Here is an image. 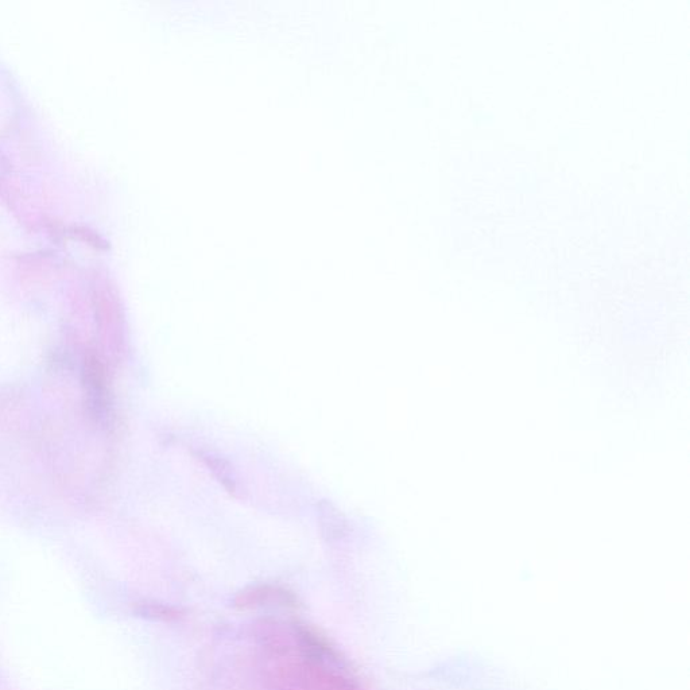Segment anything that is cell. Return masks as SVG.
Masks as SVG:
<instances>
[{"label": "cell", "instance_id": "cell-1", "mask_svg": "<svg viewBox=\"0 0 690 690\" xmlns=\"http://www.w3.org/2000/svg\"><path fill=\"white\" fill-rule=\"evenodd\" d=\"M274 602L282 603L284 606L285 604L286 606H289V604L292 606L296 599H294L292 593L286 592L284 589L266 585V587H257L251 589V591L239 593L238 598L235 599V607L247 610V608L261 607L263 604Z\"/></svg>", "mask_w": 690, "mask_h": 690}, {"label": "cell", "instance_id": "cell-2", "mask_svg": "<svg viewBox=\"0 0 690 690\" xmlns=\"http://www.w3.org/2000/svg\"><path fill=\"white\" fill-rule=\"evenodd\" d=\"M142 614L151 616V618L158 620H165V622H174L181 618V612L177 608L164 606V604H146L143 607Z\"/></svg>", "mask_w": 690, "mask_h": 690}]
</instances>
